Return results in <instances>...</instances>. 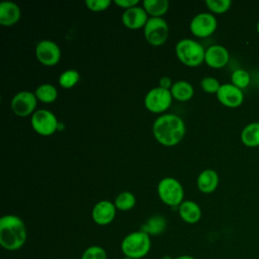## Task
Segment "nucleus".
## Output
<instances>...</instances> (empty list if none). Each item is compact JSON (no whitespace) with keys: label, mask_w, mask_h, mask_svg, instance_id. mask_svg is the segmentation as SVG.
<instances>
[{"label":"nucleus","mask_w":259,"mask_h":259,"mask_svg":"<svg viewBox=\"0 0 259 259\" xmlns=\"http://www.w3.org/2000/svg\"><path fill=\"white\" fill-rule=\"evenodd\" d=\"M200 86L202 88V90L206 93H218L220 87H221V84L219 82V80L214 77H204L201 79V82H200Z\"/></svg>","instance_id":"c85d7f7f"},{"label":"nucleus","mask_w":259,"mask_h":259,"mask_svg":"<svg viewBox=\"0 0 259 259\" xmlns=\"http://www.w3.org/2000/svg\"><path fill=\"white\" fill-rule=\"evenodd\" d=\"M219 181V175L214 170L205 169L198 175L196 183L202 193H211L217 189Z\"/></svg>","instance_id":"a211bd4d"},{"label":"nucleus","mask_w":259,"mask_h":259,"mask_svg":"<svg viewBox=\"0 0 259 259\" xmlns=\"http://www.w3.org/2000/svg\"><path fill=\"white\" fill-rule=\"evenodd\" d=\"M160 199L169 206H179L183 201L184 191L181 183L173 177H165L158 184Z\"/></svg>","instance_id":"39448f33"},{"label":"nucleus","mask_w":259,"mask_h":259,"mask_svg":"<svg viewBox=\"0 0 259 259\" xmlns=\"http://www.w3.org/2000/svg\"><path fill=\"white\" fill-rule=\"evenodd\" d=\"M120 249L124 257L133 259L144 258L151 249V238L141 230L132 232L122 239Z\"/></svg>","instance_id":"7ed1b4c3"},{"label":"nucleus","mask_w":259,"mask_h":259,"mask_svg":"<svg viewBox=\"0 0 259 259\" xmlns=\"http://www.w3.org/2000/svg\"><path fill=\"white\" fill-rule=\"evenodd\" d=\"M21 16L19 6L11 1L0 3V24L3 26H12L18 22Z\"/></svg>","instance_id":"dca6fc26"},{"label":"nucleus","mask_w":259,"mask_h":259,"mask_svg":"<svg viewBox=\"0 0 259 259\" xmlns=\"http://www.w3.org/2000/svg\"><path fill=\"white\" fill-rule=\"evenodd\" d=\"M257 32L259 33V20H258V22H257Z\"/></svg>","instance_id":"72a5a7b5"},{"label":"nucleus","mask_w":259,"mask_h":259,"mask_svg":"<svg viewBox=\"0 0 259 259\" xmlns=\"http://www.w3.org/2000/svg\"><path fill=\"white\" fill-rule=\"evenodd\" d=\"M172 99L173 97L170 90L158 86L152 88L146 94L144 103L149 111L154 113H161L166 111L170 107Z\"/></svg>","instance_id":"0eeeda50"},{"label":"nucleus","mask_w":259,"mask_h":259,"mask_svg":"<svg viewBox=\"0 0 259 259\" xmlns=\"http://www.w3.org/2000/svg\"><path fill=\"white\" fill-rule=\"evenodd\" d=\"M241 141L248 148L259 147V121H252L241 132Z\"/></svg>","instance_id":"6ab92c4d"},{"label":"nucleus","mask_w":259,"mask_h":259,"mask_svg":"<svg viewBox=\"0 0 259 259\" xmlns=\"http://www.w3.org/2000/svg\"><path fill=\"white\" fill-rule=\"evenodd\" d=\"M217 97L223 105L230 108L239 107L244 101L243 90L236 87L232 83H226L221 85L217 93Z\"/></svg>","instance_id":"f8f14e48"},{"label":"nucleus","mask_w":259,"mask_h":259,"mask_svg":"<svg viewBox=\"0 0 259 259\" xmlns=\"http://www.w3.org/2000/svg\"><path fill=\"white\" fill-rule=\"evenodd\" d=\"M114 4L123 9H130L132 7L138 6L139 0H114Z\"/></svg>","instance_id":"7c9ffc66"},{"label":"nucleus","mask_w":259,"mask_h":259,"mask_svg":"<svg viewBox=\"0 0 259 259\" xmlns=\"http://www.w3.org/2000/svg\"><path fill=\"white\" fill-rule=\"evenodd\" d=\"M185 131L183 119L172 113L160 115L153 124L155 139L166 147L177 145L183 139Z\"/></svg>","instance_id":"f257e3e1"},{"label":"nucleus","mask_w":259,"mask_h":259,"mask_svg":"<svg viewBox=\"0 0 259 259\" xmlns=\"http://www.w3.org/2000/svg\"><path fill=\"white\" fill-rule=\"evenodd\" d=\"M146 40L152 46L158 47L166 42L169 35V26L162 17H151L144 27Z\"/></svg>","instance_id":"423d86ee"},{"label":"nucleus","mask_w":259,"mask_h":259,"mask_svg":"<svg viewBox=\"0 0 259 259\" xmlns=\"http://www.w3.org/2000/svg\"><path fill=\"white\" fill-rule=\"evenodd\" d=\"M37 100L44 103H52L58 97V90L52 84H41L39 85L34 92Z\"/></svg>","instance_id":"5701e85b"},{"label":"nucleus","mask_w":259,"mask_h":259,"mask_svg":"<svg viewBox=\"0 0 259 259\" xmlns=\"http://www.w3.org/2000/svg\"><path fill=\"white\" fill-rule=\"evenodd\" d=\"M122 259H133V258H128V257H123Z\"/></svg>","instance_id":"f704fd0d"},{"label":"nucleus","mask_w":259,"mask_h":259,"mask_svg":"<svg viewBox=\"0 0 259 259\" xmlns=\"http://www.w3.org/2000/svg\"><path fill=\"white\" fill-rule=\"evenodd\" d=\"M81 259H107V253L101 246L93 245L84 250Z\"/></svg>","instance_id":"cd10ccee"},{"label":"nucleus","mask_w":259,"mask_h":259,"mask_svg":"<svg viewBox=\"0 0 259 259\" xmlns=\"http://www.w3.org/2000/svg\"><path fill=\"white\" fill-rule=\"evenodd\" d=\"M205 5L210 10L212 13L217 14H222L227 12L231 5L232 1L231 0H206Z\"/></svg>","instance_id":"bb28decb"},{"label":"nucleus","mask_w":259,"mask_h":259,"mask_svg":"<svg viewBox=\"0 0 259 259\" xmlns=\"http://www.w3.org/2000/svg\"><path fill=\"white\" fill-rule=\"evenodd\" d=\"M178 212L183 222L196 224L201 219L200 206L193 200H183L178 206Z\"/></svg>","instance_id":"f3484780"},{"label":"nucleus","mask_w":259,"mask_h":259,"mask_svg":"<svg viewBox=\"0 0 259 259\" xmlns=\"http://www.w3.org/2000/svg\"><path fill=\"white\" fill-rule=\"evenodd\" d=\"M258 98H259V96H258Z\"/></svg>","instance_id":"e433bc0d"},{"label":"nucleus","mask_w":259,"mask_h":259,"mask_svg":"<svg viewBox=\"0 0 259 259\" xmlns=\"http://www.w3.org/2000/svg\"><path fill=\"white\" fill-rule=\"evenodd\" d=\"M72 259H77V258H72Z\"/></svg>","instance_id":"c9c22d12"},{"label":"nucleus","mask_w":259,"mask_h":259,"mask_svg":"<svg viewBox=\"0 0 259 259\" xmlns=\"http://www.w3.org/2000/svg\"><path fill=\"white\" fill-rule=\"evenodd\" d=\"M111 4L110 0H86V7L94 12H100L106 10Z\"/></svg>","instance_id":"c756f323"},{"label":"nucleus","mask_w":259,"mask_h":259,"mask_svg":"<svg viewBox=\"0 0 259 259\" xmlns=\"http://www.w3.org/2000/svg\"><path fill=\"white\" fill-rule=\"evenodd\" d=\"M56 115L48 109H38L31 115L32 128L41 136H51L58 130Z\"/></svg>","instance_id":"6e6552de"},{"label":"nucleus","mask_w":259,"mask_h":259,"mask_svg":"<svg viewBox=\"0 0 259 259\" xmlns=\"http://www.w3.org/2000/svg\"><path fill=\"white\" fill-rule=\"evenodd\" d=\"M170 92L172 97L178 101H188L194 94V89L190 83L184 80H179L173 83Z\"/></svg>","instance_id":"aec40b11"},{"label":"nucleus","mask_w":259,"mask_h":259,"mask_svg":"<svg viewBox=\"0 0 259 259\" xmlns=\"http://www.w3.org/2000/svg\"><path fill=\"white\" fill-rule=\"evenodd\" d=\"M167 226V222L163 215L156 214L151 217L141 228V231L151 236H158L162 234Z\"/></svg>","instance_id":"412c9836"},{"label":"nucleus","mask_w":259,"mask_h":259,"mask_svg":"<svg viewBox=\"0 0 259 259\" xmlns=\"http://www.w3.org/2000/svg\"><path fill=\"white\" fill-rule=\"evenodd\" d=\"M27 231L23 221L15 214L0 219V245L7 251L19 250L26 242Z\"/></svg>","instance_id":"f03ea898"},{"label":"nucleus","mask_w":259,"mask_h":259,"mask_svg":"<svg viewBox=\"0 0 259 259\" xmlns=\"http://www.w3.org/2000/svg\"><path fill=\"white\" fill-rule=\"evenodd\" d=\"M148 19V13L144 9V7L140 6H135L126 9L121 15V21L123 25L130 29L145 27Z\"/></svg>","instance_id":"2eb2a0df"},{"label":"nucleus","mask_w":259,"mask_h":259,"mask_svg":"<svg viewBox=\"0 0 259 259\" xmlns=\"http://www.w3.org/2000/svg\"><path fill=\"white\" fill-rule=\"evenodd\" d=\"M230 60L229 51L221 45H212L205 50L204 62L213 69H221L225 67Z\"/></svg>","instance_id":"4468645a"},{"label":"nucleus","mask_w":259,"mask_h":259,"mask_svg":"<svg viewBox=\"0 0 259 259\" xmlns=\"http://www.w3.org/2000/svg\"><path fill=\"white\" fill-rule=\"evenodd\" d=\"M80 79V74L78 73V71L74 70V69H69L64 71L60 77H59V84L61 87L65 88V89H69L72 88L73 86H75L78 81Z\"/></svg>","instance_id":"393cba45"},{"label":"nucleus","mask_w":259,"mask_h":259,"mask_svg":"<svg viewBox=\"0 0 259 259\" xmlns=\"http://www.w3.org/2000/svg\"><path fill=\"white\" fill-rule=\"evenodd\" d=\"M172 85H173V83H172L171 78H169V77H167V76H164V77H162V78L159 80V87H161V88L170 90L171 87H172Z\"/></svg>","instance_id":"2f4dec72"},{"label":"nucleus","mask_w":259,"mask_h":259,"mask_svg":"<svg viewBox=\"0 0 259 259\" xmlns=\"http://www.w3.org/2000/svg\"><path fill=\"white\" fill-rule=\"evenodd\" d=\"M175 53L179 61L188 67H197L204 62V48L191 38L180 39L176 44Z\"/></svg>","instance_id":"20e7f679"},{"label":"nucleus","mask_w":259,"mask_h":259,"mask_svg":"<svg viewBox=\"0 0 259 259\" xmlns=\"http://www.w3.org/2000/svg\"><path fill=\"white\" fill-rule=\"evenodd\" d=\"M250 81V74L244 69H237L231 75V83L242 90L249 86Z\"/></svg>","instance_id":"a878e982"},{"label":"nucleus","mask_w":259,"mask_h":259,"mask_svg":"<svg viewBox=\"0 0 259 259\" xmlns=\"http://www.w3.org/2000/svg\"><path fill=\"white\" fill-rule=\"evenodd\" d=\"M218 27L215 16L209 12H201L196 14L189 25L190 31L197 37H207L211 35Z\"/></svg>","instance_id":"1a4fd4ad"},{"label":"nucleus","mask_w":259,"mask_h":259,"mask_svg":"<svg viewBox=\"0 0 259 259\" xmlns=\"http://www.w3.org/2000/svg\"><path fill=\"white\" fill-rule=\"evenodd\" d=\"M143 7L152 17H162L169 8L167 0H144Z\"/></svg>","instance_id":"4be33fe9"},{"label":"nucleus","mask_w":259,"mask_h":259,"mask_svg":"<svg viewBox=\"0 0 259 259\" xmlns=\"http://www.w3.org/2000/svg\"><path fill=\"white\" fill-rule=\"evenodd\" d=\"M37 98L34 93L30 91H20L12 97L11 109L16 115L24 117L34 113Z\"/></svg>","instance_id":"9d476101"},{"label":"nucleus","mask_w":259,"mask_h":259,"mask_svg":"<svg viewBox=\"0 0 259 259\" xmlns=\"http://www.w3.org/2000/svg\"><path fill=\"white\" fill-rule=\"evenodd\" d=\"M35 56L40 64L52 67L59 63L61 59V50L55 41L44 39L36 45Z\"/></svg>","instance_id":"9b49d317"},{"label":"nucleus","mask_w":259,"mask_h":259,"mask_svg":"<svg viewBox=\"0 0 259 259\" xmlns=\"http://www.w3.org/2000/svg\"><path fill=\"white\" fill-rule=\"evenodd\" d=\"M174 259H196V258H194L191 255H181V256H178V257H176Z\"/></svg>","instance_id":"473e14b6"},{"label":"nucleus","mask_w":259,"mask_h":259,"mask_svg":"<svg viewBox=\"0 0 259 259\" xmlns=\"http://www.w3.org/2000/svg\"><path fill=\"white\" fill-rule=\"evenodd\" d=\"M116 214V207L113 202L109 200H101L97 202L92 209V219L95 224L99 226H106L110 224Z\"/></svg>","instance_id":"ddd939ff"},{"label":"nucleus","mask_w":259,"mask_h":259,"mask_svg":"<svg viewBox=\"0 0 259 259\" xmlns=\"http://www.w3.org/2000/svg\"><path fill=\"white\" fill-rule=\"evenodd\" d=\"M114 205L116 209L126 211L132 209L136 204V197L130 191L120 192L114 199Z\"/></svg>","instance_id":"b1692460"}]
</instances>
